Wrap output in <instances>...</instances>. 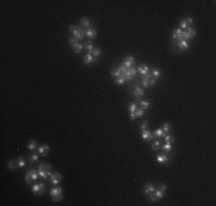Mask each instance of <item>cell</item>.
<instances>
[{"label":"cell","instance_id":"obj_1","mask_svg":"<svg viewBox=\"0 0 216 206\" xmlns=\"http://www.w3.org/2000/svg\"><path fill=\"white\" fill-rule=\"evenodd\" d=\"M166 190H167V185H166V184H160V187H159L157 189L155 188L154 192L149 193L148 196H147V197H148V200L149 202H152V203H155L157 200L162 199L164 197Z\"/></svg>","mask_w":216,"mask_h":206},{"label":"cell","instance_id":"obj_2","mask_svg":"<svg viewBox=\"0 0 216 206\" xmlns=\"http://www.w3.org/2000/svg\"><path fill=\"white\" fill-rule=\"evenodd\" d=\"M38 173H39V177H42L44 181L48 180L50 177L52 175V165L48 164V163H43L38 166Z\"/></svg>","mask_w":216,"mask_h":206},{"label":"cell","instance_id":"obj_3","mask_svg":"<svg viewBox=\"0 0 216 206\" xmlns=\"http://www.w3.org/2000/svg\"><path fill=\"white\" fill-rule=\"evenodd\" d=\"M189 48V41L187 40H179V41H176V40H172V45H171V49L176 53H184V52L187 51Z\"/></svg>","mask_w":216,"mask_h":206},{"label":"cell","instance_id":"obj_4","mask_svg":"<svg viewBox=\"0 0 216 206\" xmlns=\"http://www.w3.org/2000/svg\"><path fill=\"white\" fill-rule=\"evenodd\" d=\"M69 32L73 35V37H75L77 40H82L85 37V31L77 25H70L69 26Z\"/></svg>","mask_w":216,"mask_h":206},{"label":"cell","instance_id":"obj_5","mask_svg":"<svg viewBox=\"0 0 216 206\" xmlns=\"http://www.w3.org/2000/svg\"><path fill=\"white\" fill-rule=\"evenodd\" d=\"M38 179H39V173L33 168L29 169V171L27 172V174H25V177H24L25 182L28 184H31V185L35 183Z\"/></svg>","mask_w":216,"mask_h":206},{"label":"cell","instance_id":"obj_6","mask_svg":"<svg viewBox=\"0 0 216 206\" xmlns=\"http://www.w3.org/2000/svg\"><path fill=\"white\" fill-rule=\"evenodd\" d=\"M50 193H51V198L53 199V202H59V200H61V199L63 198V191H62V189L59 188V187L52 188Z\"/></svg>","mask_w":216,"mask_h":206},{"label":"cell","instance_id":"obj_7","mask_svg":"<svg viewBox=\"0 0 216 206\" xmlns=\"http://www.w3.org/2000/svg\"><path fill=\"white\" fill-rule=\"evenodd\" d=\"M138 74V71H137V69L134 68V66H131V68H129L127 70V72L123 74V77H124V79L125 81H132L136 79V76Z\"/></svg>","mask_w":216,"mask_h":206},{"label":"cell","instance_id":"obj_8","mask_svg":"<svg viewBox=\"0 0 216 206\" xmlns=\"http://www.w3.org/2000/svg\"><path fill=\"white\" fill-rule=\"evenodd\" d=\"M45 185L46 184L44 182H40V183H33L31 187V191L33 192L36 196H40L43 195L45 191Z\"/></svg>","mask_w":216,"mask_h":206},{"label":"cell","instance_id":"obj_9","mask_svg":"<svg viewBox=\"0 0 216 206\" xmlns=\"http://www.w3.org/2000/svg\"><path fill=\"white\" fill-rule=\"evenodd\" d=\"M131 93H132V95L134 96V99H136V101L138 102L140 99H142L143 96L145 95V93H144V89L140 88L139 86H134L132 88H131Z\"/></svg>","mask_w":216,"mask_h":206},{"label":"cell","instance_id":"obj_10","mask_svg":"<svg viewBox=\"0 0 216 206\" xmlns=\"http://www.w3.org/2000/svg\"><path fill=\"white\" fill-rule=\"evenodd\" d=\"M193 23V18L192 17H185V18H182L180 22H179V29L182 30H186L187 28H190V25Z\"/></svg>","mask_w":216,"mask_h":206},{"label":"cell","instance_id":"obj_11","mask_svg":"<svg viewBox=\"0 0 216 206\" xmlns=\"http://www.w3.org/2000/svg\"><path fill=\"white\" fill-rule=\"evenodd\" d=\"M197 36V31L194 29H192L191 26L187 28L185 31H184V35H183V39L184 40H189V39H193L194 37Z\"/></svg>","mask_w":216,"mask_h":206},{"label":"cell","instance_id":"obj_12","mask_svg":"<svg viewBox=\"0 0 216 206\" xmlns=\"http://www.w3.org/2000/svg\"><path fill=\"white\" fill-rule=\"evenodd\" d=\"M61 180H62V177H61V174H60L59 172H54L52 175L50 177V182H51L53 185H58V184H60Z\"/></svg>","mask_w":216,"mask_h":206},{"label":"cell","instance_id":"obj_13","mask_svg":"<svg viewBox=\"0 0 216 206\" xmlns=\"http://www.w3.org/2000/svg\"><path fill=\"white\" fill-rule=\"evenodd\" d=\"M183 35H184V31L182 29H179V28H177V29H175L174 31H172V40H176V41H179V40H184L183 39Z\"/></svg>","mask_w":216,"mask_h":206},{"label":"cell","instance_id":"obj_14","mask_svg":"<svg viewBox=\"0 0 216 206\" xmlns=\"http://www.w3.org/2000/svg\"><path fill=\"white\" fill-rule=\"evenodd\" d=\"M99 59L98 57H94L91 53H86V55L83 57V62L85 63V64H91V63H97Z\"/></svg>","mask_w":216,"mask_h":206},{"label":"cell","instance_id":"obj_15","mask_svg":"<svg viewBox=\"0 0 216 206\" xmlns=\"http://www.w3.org/2000/svg\"><path fill=\"white\" fill-rule=\"evenodd\" d=\"M157 160L159 163H162V164H168L171 160V157L168 156L167 154H164V152H162V154H159L157 156Z\"/></svg>","mask_w":216,"mask_h":206},{"label":"cell","instance_id":"obj_16","mask_svg":"<svg viewBox=\"0 0 216 206\" xmlns=\"http://www.w3.org/2000/svg\"><path fill=\"white\" fill-rule=\"evenodd\" d=\"M138 107H137V103L136 102H131L129 104V107H128V109H129V113H130V119L134 121V119H136V116H134V112H136V109H137Z\"/></svg>","mask_w":216,"mask_h":206},{"label":"cell","instance_id":"obj_17","mask_svg":"<svg viewBox=\"0 0 216 206\" xmlns=\"http://www.w3.org/2000/svg\"><path fill=\"white\" fill-rule=\"evenodd\" d=\"M122 64H123L124 66H127V68H131V66H134V56H131V55H128V56L124 57L123 62H122Z\"/></svg>","mask_w":216,"mask_h":206},{"label":"cell","instance_id":"obj_18","mask_svg":"<svg viewBox=\"0 0 216 206\" xmlns=\"http://www.w3.org/2000/svg\"><path fill=\"white\" fill-rule=\"evenodd\" d=\"M143 190H144V192H145V195H146V196H148L149 193L154 192V190H155V184H153V183H145V184H144V188H143Z\"/></svg>","mask_w":216,"mask_h":206},{"label":"cell","instance_id":"obj_19","mask_svg":"<svg viewBox=\"0 0 216 206\" xmlns=\"http://www.w3.org/2000/svg\"><path fill=\"white\" fill-rule=\"evenodd\" d=\"M137 71L142 74V76H144V74H147L149 72V68H148L147 64H145V63H140V64L138 65Z\"/></svg>","mask_w":216,"mask_h":206},{"label":"cell","instance_id":"obj_20","mask_svg":"<svg viewBox=\"0 0 216 206\" xmlns=\"http://www.w3.org/2000/svg\"><path fill=\"white\" fill-rule=\"evenodd\" d=\"M142 138L144 141H146V142H149V141L153 140V133H151L149 131H147V129H144V131H142Z\"/></svg>","mask_w":216,"mask_h":206},{"label":"cell","instance_id":"obj_21","mask_svg":"<svg viewBox=\"0 0 216 206\" xmlns=\"http://www.w3.org/2000/svg\"><path fill=\"white\" fill-rule=\"evenodd\" d=\"M85 36L89 37L90 39H94V38L97 37V30L94 29L93 26H91V28L85 30Z\"/></svg>","mask_w":216,"mask_h":206},{"label":"cell","instance_id":"obj_22","mask_svg":"<svg viewBox=\"0 0 216 206\" xmlns=\"http://www.w3.org/2000/svg\"><path fill=\"white\" fill-rule=\"evenodd\" d=\"M37 151L39 154L46 156V154H48V151H50V147H48L47 144H42V146H39V147L37 148Z\"/></svg>","mask_w":216,"mask_h":206},{"label":"cell","instance_id":"obj_23","mask_svg":"<svg viewBox=\"0 0 216 206\" xmlns=\"http://www.w3.org/2000/svg\"><path fill=\"white\" fill-rule=\"evenodd\" d=\"M81 28H82L84 31L86 29H89V28H91V21H90L88 17L81 18Z\"/></svg>","mask_w":216,"mask_h":206},{"label":"cell","instance_id":"obj_24","mask_svg":"<svg viewBox=\"0 0 216 206\" xmlns=\"http://www.w3.org/2000/svg\"><path fill=\"white\" fill-rule=\"evenodd\" d=\"M138 103H139V107L142 108L143 110H145V111L148 109L149 104H151L148 100H139V101H138Z\"/></svg>","mask_w":216,"mask_h":206},{"label":"cell","instance_id":"obj_25","mask_svg":"<svg viewBox=\"0 0 216 206\" xmlns=\"http://www.w3.org/2000/svg\"><path fill=\"white\" fill-rule=\"evenodd\" d=\"M161 146H162V144H161V141L159 140V139H157V140H154V142L152 143V150H153V151H157V150L161 149Z\"/></svg>","mask_w":216,"mask_h":206},{"label":"cell","instance_id":"obj_26","mask_svg":"<svg viewBox=\"0 0 216 206\" xmlns=\"http://www.w3.org/2000/svg\"><path fill=\"white\" fill-rule=\"evenodd\" d=\"M164 135H166V134L163 133V131H162V128H161V127H160V128H157V129H155L154 133H153V136H155L157 139H161V138H163Z\"/></svg>","mask_w":216,"mask_h":206},{"label":"cell","instance_id":"obj_27","mask_svg":"<svg viewBox=\"0 0 216 206\" xmlns=\"http://www.w3.org/2000/svg\"><path fill=\"white\" fill-rule=\"evenodd\" d=\"M161 149H162V151H163L164 154H168V152H170L172 150V144H170V143H164L163 146H161Z\"/></svg>","mask_w":216,"mask_h":206},{"label":"cell","instance_id":"obj_28","mask_svg":"<svg viewBox=\"0 0 216 206\" xmlns=\"http://www.w3.org/2000/svg\"><path fill=\"white\" fill-rule=\"evenodd\" d=\"M71 48H73V51H74L75 53L79 54V53H81V52L83 51V48H84V45H82V44H81V43H78V44L75 45V46H73Z\"/></svg>","mask_w":216,"mask_h":206},{"label":"cell","instance_id":"obj_29","mask_svg":"<svg viewBox=\"0 0 216 206\" xmlns=\"http://www.w3.org/2000/svg\"><path fill=\"white\" fill-rule=\"evenodd\" d=\"M151 74H152V78H154V79H159L160 77H161V71L159 70V69H153L152 70V72H151Z\"/></svg>","mask_w":216,"mask_h":206},{"label":"cell","instance_id":"obj_30","mask_svg":"<svg viewBox=\"0 0 216 206\" xmlns=\"http://www.w3.org/2000/svg\"><path fill=\"white\" fill-rule=\"evenodd\" d=\"M164 139V142L166 143H170V144H172L174 142H175V138L172 136V135H170V134H166L163 136Z\"/></svg>","mask_w":216,"mask_h":206},{"label":"cell","instance_id":"obj_31","mask_svg":"<svg viewBox=\"0 0 216 206\" xmlns=\"http://www.w3.org/2000/svg\"><path fill=\"white\" fill-rule=\"evenodd\" d=\"M38 146H37V142L35 140H31L29 142V144H28V149H29L30 151H35V149H37Z\"/></svg>","mask_w":216,"mask_h":206},{"label":"cell","instance_id":"obj_32","mask_svg":"<svg viewBox=\"0 0 216 206\" xmlns=\"http://www.w3.org/2000/svg\"><path fill=\"white\" fill-rule=\"evenodd\" d=\"M91 54H92L94 57H98V59H99V57H100V55H101V49H100L99 47H94V48H93V51L91 52Z\"/></svg>","mask_w":216,"mask_h":206},{"label":"cell","instance_id":"obj_33","mask_svg":"<svg viewBox=\"0 0 216 206\" xmlns=\"http://www.w3.org/2000/svg\"><path fill=\"white\" fill-rule=\"evenodd\" d=\"M84 48L86 49V52H88V53H91V52L93 51L94 46H93V44H92V43L88 41V43H85V44H84Z\"/></svg>","mask_w":216,"mask_h":206},{"label":"cell","instance_id":"obj_34","mask_svg":"<svg viewBox=\"0 0 216 206\" xmlns=\"http://www.w3.org/2000/svg\"><path fill=\"white\" fill-rule=\"evenodd\" d=\"M7 167H8V169L13 171V169H16V167H19V166H17V163H16V160H10V162L8 163Z\"/></svg>","mask_w":216,"mask_h":206},{"label":"cell","instance_id":"obj_35","mask_svg":"<svg viewBox=\"0 0 216 206\" xmlns=\"http://www.w3.org/2000/svg\"><path fill=\"white\" fill-rule=\"evenodd\" d=\"M162 131H163L164 134H169V132H170V128H171V126H170V124H168V123H166V124H163L162 125Z\"/></svg>","mask_w":216,"mask_h":206},{"label":"cell","instance_id":"obj_36","mask_svg":"<svg viewBox=\"0 0 216 206\" xmlns=\"http://www.w3.org/2000/svg\"><path fill=\"white\" fill-rule=\"evenodd\" d=\"M38 160H39V158H38V154H31L29 157V162L30 163H37Z\"/></svg>","mask_w":216,"mask_h":206},{"label":"cell","instance_id":"obj_37","mask_svg":"<svg viewBox=\"0 0 216 206\" xmlns=\"http://www.w3.org/2000/svg\"><path fill=\"white\" fill-rule=\"evenodd\" d=\"M144 115H145V110H143L142 108H137V109H136V112H134V116H136V118L142 117V116H144Z\"/></svg>","mask_w":216,"mask_h":206},{"label":"cell","instance_id":"obj_38","mask_svg":"<svg viewBox=\"0 0 216 206\" xmlns=\"http://www.w3.org/2000/svg\"><path fill=\"white\" fill-rule=\"evenodd\" d=\"M17 166H19V168H23L25 166V162H24V159H23L22 157H20L17 159Z\"/></svg>","mask_w":216,"mask_h":206},{"label":"cell","instance_id":"obj_39","mask_svg":"<svg viewBox=\"0 0 216 206\" xmlns=\"http://www.w3.org/2000/svg\"><path fill=\"white\" fill-rule=\"evenodd\" d=\"M78 41H79V40H77V39H76L75 37H70V38H69V45H70L71 47H73V46H75L76 44H78Z\"/></svg>","mask_w":216,"mask_h":206},{"label":"cell","instance_id":"obj_40","mask_svg":"<svg viewBox=\"0 0 216 206\" xmlns=\"http://www.w3.org/2000/svg\"><path fill=\"white\" fill-rule=\"evenodd\" d=\"M147 126H148V121H147V120H143L142 125H140L142 131H144V129H147Z\"/></svg>","mask_w":216,"mask_h":206},{"label":"cell","instance_id":"obj_41","mask_svg":"<svg viewBox=\"0 0 216 206\" xmlns=\"http://www.w3.org/2000/svg\"><path fill=\"white\" fill-rule=\"evenodd\" d=\"M155 84H157V79L151 78V80H149V85H151V87H152V86H155Z\"/></svg>","mask_w":216,"mask_h":206}]
</instances>
